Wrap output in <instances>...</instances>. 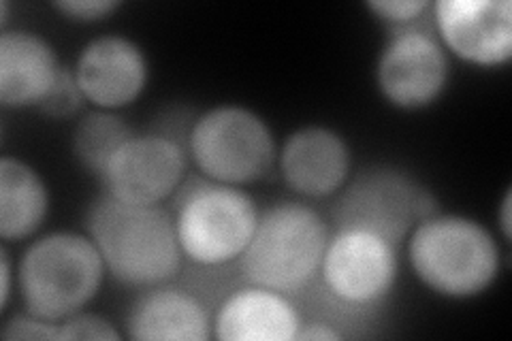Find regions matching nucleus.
I'll list each match as a JSON object with an SVG mask.
<instances>
[{
    "label": "nucleus",
    "instance_id": "nucleus-1",
    "mask_svg": "<svg viewBox=\"0 0 512 341\" xmlns=\"http://www.w3.org/2000/svg\"><path fill=\"white\" fill-rule=\"evenodd\" d=\"M86 231L107 273L124 286L167 284L182 269L173 214L163 205H133L101 192L86 211Z\"/></svg>",
    "mask_w": 512,
    "mask_h": 341
},
{
    "label": "nucleus",
    "instance_id": "nucleus-2",
    "mask_svg": "<svg viewBox=\"0 0 512 341\" xmlns=\"http://www.w3.org/2000/svg\"><path fill=\"white\" fill-rule=\"evenodd\" d=\"M408 256L416 278L446 299H472L498 280L502 254L483 224L434 214L414 226Z\"/></svg>",
    "mask_w": 512,
    "mask_h": 341
},
{
    "label": "nucleus",
    "instance_id": "nucleus-3",
    "mask_svg": "<svg viewBox=\"0 0 512 341\" xmlns=\"http://www.w3.org/2000/svg\"><path fill=\"white\" fill-rule=\"evenodd\" d=\"M329 226L318 211L299 201L271 205L242 254L244 280L295 297L312 286L329 243Z\"/></svg>",
    "mask_w": 512,
    "mask_h": 341
},
{
    "label": "nucleus",
    "instance_id": "nucleus-4",
    "mask_svg": "<svg viewBox=\"0 0 512 341\" xmlns=\"http://www.w3.org/2000/svg\"><path fill=\"white\" fill-rule=\"evenodd\" d=\"M105 263L88 235L56 231L32 241L18 263V288L26 312L64 322L99 295Z\"/></svg>",
    "mask_w": 512,
    "mask_h": 341
},
{
    "label": "nucleus",
    "instance_id": "nucleus-5",
    "mask_svg": "<svg viewBox=\"0 0 512 341\" xmlns=\"http://www.w3.org/2000/svg\"><path fill=\"white\" fill-rule=\"evenodd\" d=\"M261 211L237 186L190 177L175 192L173 222L184 258L201 267L235 263L246 252Z\"/></svg>",
    "mask_w": 512,
    "mask_h": 341
},
{
    "label": "nucleus",
    "instance_id": "nucleus-6",
    "mask_svg": "<svg viewBox=\"0 0 512 341\" xmlns=\"http://www.w3.org/2000/svg\"><path fill=\"white\" fill-rule=\"evenodd\" d=\"M188 154L207 180L239 188L271 173L278 145L259 113L242 105H218L190 126Z\"/></svg>",
    "mask_w": 512,
    "mask_h": 341
},
{
    "label": "nucleus",
    "instance_id": "nucleus-7",
    "mask_svg": "<svg viewBox=\"0 0 512 341\" xmlns=\"http://www.w3.org/2000/svg\"><path fill=\"white\" fill-rule=\"evenodd\" d=\"M434 214L438 201L414 175L391 165H374L344 184L331 220L335 231H365L397 248L416 224Z\"/></svg>",
    "mask_w": 512,
    "mask_h": 341
},
{
    "label": "nucleus",
    "instance_id": "nucleus-8",
    "mask_svg": "<svg viewBox=\"0 0 512 341\" xmlns=\"http://www.w3.org/2000/svg\"><path fill=\"white\" fill-rule=\"evenodd\" d=\"M448 73V56L431 22L389 32L376 62L382 99L402 111L434 105L446 90Z\"/></svg>",
    "mask_w": 512,
    "mask_h": 341
},
{
    "label": "nucleus",
    "instance_id": "nucleus-9",
    "mask_svg": "<svg viewBox=\"0 0 512 341\" xmlns=\"http://www.w3.org/2000/svg\"><path fill=\"white\" fill-rule=\"evenodd\" d=\"M397 267L393 243L365 231H335L329 237L318 278L338 303L370 307L389 297Z\"/></svg>",
    "mask_w": 512,
    "mask_h": 341
},
{
    "label": "nucleus",
    "instance_id": "nucleus-10",
    "mask_svg": "<svg viewBox=\"0 0 512 341\" xmlns=\"http://www.w3.org/2000/svg\"><path fill=\"white\" fill-rule=\"evenodd\" d=\"M186 150L160 133L133 135L99 177L103 192L133 205H160L186 182Z\"/></svg>",
    "mask_w": 512,
    "mask_h": 341
},
{
    "label": "nucleus",
    "instance_id": "nucleus-11",
    "mask_svg": "<svg viewBox=\"0 0 512 341\" xmlns=\"http://www.w3.org/2000/svg\"><path fill=\"white\" fill-rule=\"evenodd\" d=\"M431 24L444 50L474 67H504L512 58L510 0H438Z\"/></svg>",
    "mask_w": 512,
    "mask_h": 341
},
{
    "label": "nucleus",
    "instance_id": "nucleus-12",
    "mask_svg": "<svg viewBox=\"0 0 512 341\" xmlns=\"http://www.w3.org/2000/svg\"><path fill=\"white\" fill-rule=\"evenodd\" d=\"M73 71L84 99L103 111L133 105L150 79L146 52L124 35H103L88 41Z\"/></svg>",
    "mask_w": 512,
    "mask_h": 341
},
{
    "label": "nucleus",
    "instance_id": "nucleus-13",
    "mask_svg": "<svg viewBox=\"0 0 512 341\" xmlns=\"http://www.w3.org/2000/svg\"><path fill=\"white\" fill-rule=\"evenodd\" d=\"M284 184L306 199H327L350 180L352 154L346 139L327 126H303L278 152Z\"/></svg>",
    "mask_w": 512,
    "mask_h": 341
},
{
    "label": "nucleus",
    "instance_id": "nucleus-14",
    "mask_svg": "<svg viewBox=\"0 0 512 341\" xmlns=\"http://www.w3.org/2000/svg\"><path fill=\"white\" fill-rule=\"evenodd\" d=\"M64 64L37 32L5 30L0 35V103L9 109L41 107L58 84Z\"/></svg>",
    "mask_w": 512,
    "mask_h": 341
},
{
    "label": "nucleus",
    "instance_id": "nucleus-15",
    "mask_svg": "<svg viewBox=\"0 0 512 341\" xmlns=\"http://www.w3.org/2000/svg\"><path fill=\"white\" fill-rule=\"evenodd\" d=\"M212 324L220 341H295L303 320L291 297L250 284L220 303Z\"/></svg>",
    "mask_w": 512,
    "mask_h": 341
},
{
    "label": "nucleus",
    "instance_id": "nucleus-16",
    "mask_svg": "<svg viewBox=\"0 0 512 341\" xmlns=\"http://www.w3.org/2000/svg\"><path fill=\"white\" fill-rule=\"evenodd\" d=\"M126 335L137 341H207L214 337V324L201 299L160 284L135 299L126 316Z\"/></svg>",
    "mask_w": 512,
    "mask_h": 341
},
{
    "label": "nucleus",
    "instance_id": "nucleus-17",
    "mask_svg": "<svg viewBox=\"0 0 512 341\" xmlns=\"http://www.w3.org/2000/svg\"><path fill=\"white\" fill-rule=\"evenodd\" d=\"M50 211V192L37 169L5 156L0 160V237L5 243L35 235Z\"/></svg>",
    "mask_w": 512,
    "mask_h": 341
},
{
    "label": "nucleus",
    "instance_id": "nucleus-18",
    "mask_svg": "<svg viewBox=\"0 0 512 341\" xmlns=\"http://www.w3.org/2000/svg\"><path fill=\"white\" fill-rule=\"evenodd\" d=\"M133 135V128L114 111L94 109L75 126L73 156L88 173L101 177L109 160Z\"/></svg>",
    "mask_w": 512,
    "mask_h": 341
},
{
    "label": "nucleus",
    "instance_id": "nucleus-19",
    "mask_svg": "<svg viewBox=\"0 0 512 341\" xmlns=\"http://www.w3.org/2000/svg\"><path fill=\"white\" fill-rule=\"evenodd\" d=\"M365 7L384 24L387 32L427 22L425 13L431 11L427 0H370Z\"/></svg>",
    "mask_w": 512,
    "mask_h": 341
},
{
    "label": "nucleus",
    "instance_id": "nucleus-20",
    "mask_svg": "<svg viewBox=\"0 0 512 341\" xmlns=\"http://www.w3.org/2000/svg\"><path fill=\"white\" fill-rule=\"evenodd\" d=\"M84 94L77 86V79H75V71L64 67L60 73L58 84L54 86V90L50 92V96L41 103L39 111L45 113L47 118H54V120H64V118H71L79 111L84 103Z\"/></svg>",
    "mask_w": 512,
    "mask_h": 341
},
{
    "label": "nucleus",
    "instance_id": "nucleus-21",
    "mask_svg": "<svg viewBox=\"0 0 512 341\" xmlns=\"http://www.w3.org/2000/svg\"><path fill=\"white\" fill-rule=\"evenodd\" d=\"M60 339H92V341H118L120 331L107 318L79 312L60 322Z\"/></svg>",
    "mask_w": 512,
    "mask_h": 341
},
{
    "label": "nucleus",
    "instance_id": "nucleus-22",
    "mask_svg": "<svg viewBox=\"0 0 512 341\" xmlns=\"http://www.w3.org/2000/svg\"><path fill=\"white\" fill-rule=\"evenodd\" d=\"M5 341H15V339H60V324L43 320L39 316H32L28 312L24 314H15L11 320H7L3 333H0Z\"/></svg>",
    "mask_w": 512,
    "mask_h": 341
},
{
    "label": "nucleus",
    "instance_id": "nucleus-23",
    "mask_svg": "<svg viewBox=\"0 0 512 341\" xmlns=\"http://www.w3.org/2000/svg\"><path fill=\"white\" fill-rule=\"evenodd\" d=\"M54 9L71 22L94 24L107 20L111 13L120 9V3L118 0H58Z\"/></svg>",
    "mask_w": 512,
    "mask_h": 341
},
{
    "label": "nucleus",
    "instance_id": "nucleus-24",
    "mask_svg": "<svg viewBox=\"0 0 512 341\" xmlns=\"http://www.w3.org/2000/svg\"><path fill=\"white\" fill-rule=\"evenodd\" d=\"M342 339V333L335 331L331 324L325 322H310L301 324L297 333V341H338Z\"/></svg>",
    "mask_w": 512,
    "mask_h": 341
},
{
    "label": "nucleus",
    "instance_id": "nucleus-25",
    "mask_svg": "<svg viewBox=\"0 0 512 341\" xmlns=\"http://www.w3.org/2000/svg\"><path fill=\"white\" fill-rule=\"evenodd\" d=\"M0 278H3V286H0V295H3V314L7 312L9 301H11V292H13V267H11V256L7 252V243H3V248H0Z\"/></svg>",
    "mask_w": 512,
    "mask_h": 341
},
{
    "label": "nucleus",
    "instance_id": "nucleus-26",
    "mask_svg": "<svg viewBox=\"0 0 512 341\" xmlns=\"http://www.w3.org/2000/svg\"><path fill=\"white\" fill-rule=\"evenodd\" d=\"M510 209H512V192L506 190L504 194V201L500 205V231L504 241H510L512 237V216H510Z\"/></svg>",
    "mask_w": 512,
    "mask_h": 341
}]
</instances>
